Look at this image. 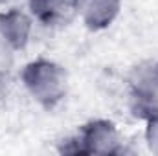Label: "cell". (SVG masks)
<instances>
[{"instance_id": "obj_1", "label": "cell", "mask_w": 158, "mask_h": 156, "mask_svg": "<svg viewBox=\"0 0 158 156\" xmlns=\"http://www.w3.org/2000/svg\"><path fill=\"white\" fill-rule=\"evenodd\" d=\"M26 83L31 88V92L39 96L40 101H46L52 105L53 101L59 99L61 94L57 90H53L52 86H48V83L61 86L63 74L57 66H53L50 63H33L26 70Z\"/></svg>"}, {"instance_id": "obj_4", "label": "cell", "mask_w": 158, "mask_h": 156, "mask_svg": "<svg viewBox=\"0 0 158 156\" xmlns=\"http://www.w3.org/2000/svg\"><path fill=\"white\" fill-rule=\"evenodd\" d=\"M86 7H98V9L86 11L90 26H105L112 20L118 9V2L116 0H88Z\"/></svg>"}, {"instance_id": "obj_3", "label": "cell", "mask_w": 158, "mask_h": 156, "mask_svg": "<svg viewBox=\"0 0 158 156\" xmlns=\"http://www.w3.org/2000/svg\"><path fill=\"white\" fill-rule=\"evenodd\" d=\"M0 31L7 42L15 46H22L28 35V20L20 13H7L0 17Z\"/></svg>"}, {"instance_id": "obj_2", "label": "cell", "mask_w": 158, "mask_h": 156, "mask_svg": "<svg viewBox=\"0 0 158 156\" xmlns=\"http://www.w3.org/2000/svg\"><path fill=\"white\" fill-rule=\"evenodd\" d=\"M33 13L46 24H66L77 11L79 0H30Z\"/></svg>"}]
</instances>
